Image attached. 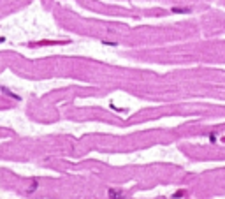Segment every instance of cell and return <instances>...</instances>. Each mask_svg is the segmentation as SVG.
<instances>
[{
    "instance_id": "cell-3",
    "label": "cell",
    "mask_w": 225,
    "mask_h": 199,
    "mask_svg": "<svg viewBox=\"0 0 225 199\" xmlns=\"http://www.w3.org/2000/svg\"><path fill=\"white\" fill-rule=\"evenodd\" d=\"M37 187H39V183H37V181H34V183H32V187L28 189V192H34V190H35Z\"/></svg>"
},
{
    "instance_id": "cell-1",
    "label": "cell",
    "mask_w": 225,
    "mask_h": 199,
    "mask_svg": "<svg viewBox=\"0 0 225 199\" xmlns=\"http://www.w3.org/2000/svg\"><path fill=\"white\" fill-rule=\"evenodd\" d=\"M107 197L109 199H125V192L120 189H115V187H109L107 189Z\"/></svg>"
},
{
    "instance_id": "cell-2",
    "label": "cell",
    "mask_w": 225,
    "mask_h": 199,
    "mask_svg": "<svg viewBox=\"0 0 225 199\" xmlns=\"http://www.w3.org/2000/svg\"><path fill=\"white\" fill-rule=\"evenodd\" d=\"M172 11H174V13H190L188 7H174Z\"/></svg>"
}]
</instances>
